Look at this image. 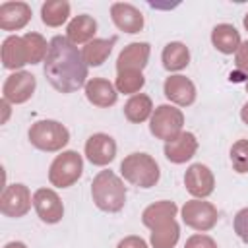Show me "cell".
I'll list each match as a JSON object with an SVG mask.
<instances>
[{
    "label": "cell",
    "mask_w": 248,
    "mask_h": 248,
    "mask_svg": "<svg viewBox=\"0 0 248 248\" xmlns=\"http://www.w3.org/2000/svg\"><path fill=\"white\" fill-rule=\"evenodd\" d=\"M43 72L48 83L60 93H74L85 87L87 79V64L81 56V50L66 37L56 35L50 39L48 54L43 62Z\"/></svg>",
    "instance_id": "obj_1"
},
{
    "label": "cell",
    "mask_w": 248,
    "mask_h": 248,
    "mask_svg": "<svg viewBox=\"0 0 248 248\" xmlns=\"http://www.w3.org/2000/svg\"><path fill=\"white\" fill-rule=\"evenodd\" d=\"M176 203L170 200H161L147 205L141 213V223L151 231L153 248H174L180 238V227L174 221Z\"/></svg>",
    "instance_id": "obj_2"
},
{
    "label": "cell",
    "mask_w": 248,
    "mask_h": 248,
    "mask_svg": "<svg viewBox=\"0 0 248 248\" xmlns=\"http://www.w3.org/2000/svg\"><path fill=\"white\" fill-rule=\"evenodd\" d=\"M93 203L107 213H118L126 203V186L112 170H101L91 182Z\"/></svg>",
    "instance_id": "obj_3"
},
{
    "label": "cell",
    "mask_w": 248,
    "mask_h": 248,
    "mask_svg": "<svg viewBox=\"0 0 248 248\" xmlns=\"http://www.w3.org/2000/svg\"><path fill=\"white\" fill-rule=\"evenodd\" d=\"M120 174L138 188H153L161 178L159 165L149 153L126 155L120 163Z\"/></svg>",
    "instance_id": "obj_4"
},
{
    "label": "cell",
    "mask_w": 248,
    "mask_h": 248,
    "mask_svg": "<svg viewBox=\"0 0 248 248\" xmlns=\"http://www.w3.org/2000/svg\"><path fill=\"white\" fill-rule=\"evenodd\" d=\"M29 141L41 151H60L70 141L68 128L58 120H37L29 128Z\"/></svg>",
    "instance_id": "obj_5"
},
{
    "label": "cell",
    "mask_w": 248,
    "mask_h": 248,
    "mask_svg": "<svg viewBox=\"0 0 248 248\" xmlns=\"http://www.w3.org/2000/svg\"><path fill=\"white\" fill-rule=\"evenodd\" d=\"M83 172V159L78 151H62L54 157L48 169V180L56 188H70L79 180Z\"/></svg>",
    "instance_id": "obj_6"
},
{
    "label": "cell",
    "mask_w": 248,
    "mask_h": 248,
    "mask_svg": "<svg viewBox=\"0 0 248 248\" xmlns=\"http://www.w3.org/2000/svg\"><path fill=\"white\" fill-rule=\"evenodd\" d=\"M182 126H184V114L180 108L172 105H159L149 118V132L157 140H163L165 143L174 140L178 134H182Z\"/></svg>",
    "instance_id": "obj_7"
},
{
    "label": "cell",
    "mask_w": 248,
    "mask_h": 248,
    "mask_svg": "<svg viewBox=\"0 0 248 248\" xmlns=\"http://www.w3.org/2000/svg\"><path fill=\"white\" fill-rule=\"evenodd\" d=\"M182 213V221L194 229V231H211L215 225H217V219H219V213H217V207L211 203V202H205V200H190L182 205L180 209Z\"/></svg>",
    "instance_id": "obj_8"
},
{
    "label": "cell",
    "mask_w": 248,
    "mask_h": 248,
    "mask_svg": "<svg viewBox=\"0 0 248 248\" xmlns=\"http://www.w3.org/2000/svg\"><path fill=\"white\" fill-rule=\"evenodd\" d=\"M37 87V79L33 74L29 72H14L6 78L4 87H2V99H6L12 105H21L25 101H29L35 93Z\"/></svg>",
    "instance_id": "obj_9"
},
{
    "label": "cell",
    "mask_w": 248,
    "mask_h": 248,
    "mask_svg": "<svg viewBox=\"0 0 248 248\" xmlns=\"http://www.w3.org/2000/svg\"><path fill=\"white\" fill-rule=\"evenodd\" d=\"M31 192L25 184H10L0 196V213L6 217H23L31 209Z\"/></svg>",
    "instance_id": "obj_10"
},
{
    "label": "cell",
    "mask_w": 248,
    "mask_h": 248,
    "mask_svg": "<svg viewBox=\"0 0 248 248\" xmlns=\"http://www.w3.org/2000/svg\"><path fill=\"white\" fill-rule=\"evenodd\" d=\"M184 186H186V190L194 198L203 200V198L213 194V190H215V176H213V172H211V169L207 165L194 163V165H190L186 169Z\"/></svg>",
    "instance_id": "obj_11"
},
{
    "label": "cell",
    "mask_w": 248,
    "mask_h": 248,
    "mask_svg": "<svg viewBox=\"0 0 248 248\" xmlns=\"http://www.w3.org/2000/svg\"><path fill=\"white\" fill-rule=\"evenodd\" d=\"M33 207L39 219L46 225H54L64 217V205L60 196L50 188H39L33 194Z\"/></svg>",
    "instance_id": "obj_12"
},
{
    "label": "cell",
    "mask_w": 248,
    "mask_h": 248,
    "mask_svg": "<svg viewBox=\"0 0 248 248\" xmlns=\"http://www.w3.org/2000/svg\"><path fill=\"white\" fill-rule=\"evenodd\" d=\"M85 157L91 165L105 167L116 157V141L108 134H93L85 141Z\"/></svg>",
    "instance_id": "obj_13"
},
{
    "label": "cell",
    "mask_w": 248,
    "mask_h": 248,
    "mask_svg": "<svg viewBox=\"0 0 248 248\" xmlns=\"http://www.w3.org/2000/svg\"><path fill=\"white\" fill-rule=\"evenodd\" d=\"M110 17L114 25L124 33H140L143 29V16L141 12L128 4V2H114L110 6Z\"/></svg>",
    "instance_id": "obj_14"
},
{
    "label": "cell",
    "mask_w": 248,
    "mask_h": 248,
    "mask_svg": "<svg viewBox=\"0 0 248 248\" xmlns=\"http://www.w3.org/2000/svg\"><path fill=\"white\" fill-rule=\"evenodd\" d=\"M165 97L178 105V107H190L196 101V85L186 76H169L163 85Z\"/></svg>",
    "instance_id": "obj_15"
},
{
    "label": "cell",
    "mask_w": 248,
    "mask_h": 248,
    "mask_svg": "<svg viewBox=\"0 0 248 248\" xmlns=\"http://www.w3.org/2000/svg\"><path fill=\"white\" fill-rule=\"evenodd\" d=\"M196 151H198V140L192 132H182L174 140L165 143V157L174 165H182L190 161L196 155Z\"/></svg>",
    "instance_id": "obj_16"
},
{
    "label": "cell",
    "mask_w": 248,
    "mask_h": 248,
    "mask_svg": "<svg viewBox=\"0 0 248 248\" xmlns=\"http://www.w3.org/2000/svg\"><path fill=\"white\" fill-rule=\"evenodd\" d=\"M31 19V8L25 2H4L0 6V29L17 31Z\"/></svg>",
    "instance_id": "obj_17"
},
{
    "label": "cell",
    "mask_w": 248,
    "mask_h": 248,
    "mask_svg": "<svg viewBox=\"0 0 248 248\" xmlns=\"http://www.w3.org/2000/svg\"><path fill=\"white\" fill-rule=\"evenodd\" d=\"M85 97L93 107L99 108H108L116 103L118 99V91L116 87L105 79V78H93L85 83Z\"/></svg>",
    "instance_id": "obj_18"
},
{
    "label": "cell",
    "mask_w": 248,
    "mask_h": 248,
    "mask_svg": "<svg viewBox=\"0 0 248 248\" xmlns=\"http://www.w3.org/2000/svg\"><path fill=\"white\" fill-rule=\"evenodd\" d=\"M149 52H151L149 43H130L128 46H124L120 50L118 60H116V70L118 72H122V70L143 72V68L147 66V60H149Z\"/></svg>",
    "instance_id": "obj_19"
},
{
    "label": "cell",
    "mask_w": 248,
    "mask_h": 248,
    "mask_svg": "<svg viewBox=\"0 0 248 248\" xmlns=\"http://www.w3.org/2000/svg\"><path fill=\"white\" fill-rule=\"evenodd\" d=\"M2 64H4L6 70H19L25 64H29V56H27L23 37L10 35V37L4 39V43H2Z\"/></svg>",
    "instance_id": "obj_20"
},
{
    "label": "cell",
    "mask_w": 248,
    "mask_h": 248,
    "mask_svg": "<svg viewBox=\"0 0 248 248\" xmlns=\"http://www.w3.org/2000/svg\"><path fill=\"white\" fill-rule=\"evenodd\" d=\"M95 33H97V21L87 14L76 16L66 27V39L70 43H74L76 46L81 43H85V45L91 43L95 39Z\"/></svg>",
    "instance_id": "obj_21"
},
{
    "label": "cell",
    "mask_w": 248,
    "mask_h": 248,
    "mask_svg": "<svg viewBox=\"0 0 248 248\" xmlns=\"http://www.w3.org/2000/svg\"><path fill=\"white\" fill-rule=\"evenodd\" d=\"M211 43H213V46L221 54H232L242 45L240 33L231 23H219V25H215L213 31H211Z\"/></svg>",
    "instance_id": "obj_22"
},
{
    "label": "cell",
    "mask_w": 248,
    "mask_h": 248,
    "mask_svg": "<svg viewBox=\"0 0 248 248\" xmlns=\"http://www.w3.org/2000/svg\"><path fill=\"white\" fill-rule=\"evenodd\" d=\"M151 114H153V103H151V97L145 93L132 95L124 105V116L132 124H141L147 118H151Z\"/></svg>",
    "instance_id": "obj_23"
},
{
    "label": "cell",
    "mask_w": 248,
    "mask_h": 248,
    "mask_svg": "<svg viewBox=\"0 0 248 248\" xmlns=\"http://www.w3.org/2000/svg\"><path fill=\"white\" fill-rule=\"evenodd\" d=\"M161 60H163V66L165 70L169 72H178L182 68H186L190 64V50L184 43H178V41H172L169 43L165 48H163V54H161Z\"/></svg>",
    "instance_id": "obj_24"
},
{
    "label": "cell",
    "mask_w": 248,
    "mask_h": 248,
    "mask_svg": "<svg viewBox=\"0 0 248 248\" xmlns=\"http://www.w3.org/2000/svg\"><path fill=\"white\" fill-rule=\"evenodd\" d=\"M114 43H116V37H110V39H93L91 43H87L83 46V50H81V56H83L85 64L87 66H101L108 58Z\"/></svg>",
    "instance_id": "obj_25"
},
{
    "label": "cell",
    "mask_w": 248,
    "mask_h": 248,
    "mask_svg": "<svg viewBox=\"0 0 248 248\" xmlns=\"http://www.w3.org/2000/svg\"><path fill=\"white\" fill-rule=\"evenodd\" d=\"M70 16V4L66 0H48L41 6V19L48 27H60Z\"/></svg>",
    "instance_id": "obj_26"
},
{
    "label": "cell",
    "mask_w": 248,
    "mask_h": 248,
    "mask_svg": "<svg viewBox=\"0 0 248 248\" xmlns=\"http://www.w3.org/2000/svg\"><path fill=\"white\" fill-rule=\"evenodd\" d=\"M25 41V48H27V56H29V64H39L45 62L46 54H48V45L46 39L41 33H25L23 35Z\"/></svg>",
    "instance_id": "obj_27"
},
{
    "label": "cell",
    "mask_w": 248,
    "mask_h": 248,
    "mask_svg": "<svg viewBox=\"0 0 248 248\" xmlns=\"http://www.w3.org/2000/svg\"><path fill=\"white\" fill-rule=\"evenodd\" d=\"M143 85H145V78H143V72H140V70H122V72H118L116 83H114L116 91L128 93V95H136Z\"/></svg>",
    "instance_id": "obj_28"
},
{
    "label": "cell",
    "mask_w": 248,
    "mask_h": 248,
    "mask_svg": "<svg viewBox=\"0 0 248 248\" xmlns=\"http://www.w3.org/2000/svg\"><path fill=\"white\" fill-rule=\"evenodd\" d=\"M231 163L234 172L246 174L248 172V140H238L231 147Z\"/></svg>",
    "instance_id": "obj_29"
},
{
    "label": "cell",
    "mask_w": 248,
    "mask_h": 248,
    "mask_svg": "<svg viewBox=\"0 0 248 248\" xmlns=\"http://www.w3.org/2000/svg\"><path fill=\"white\" fill-rule=\"evenodd\" d=\"M232 227H234L236 236H238L242 242L248 244V207L240 209V211L234 215V223H232Z\"/></svg>",
    "instance_id": "obj_30"
},
{
    "label": "cell",
    "mask_w": 248,
    "mask_h": 248,
    "mask_svg": "<svg viewBox=\"0 0 248 248\" xmlns=\"http://www.w3.org/2000/svg\"><path fill=\"white\" fill-rule=\"evenodd\" d=\"M184 248H217V242L209 236V234H192Z\"/></svg>",
    "instance_id": "obj_31"
},
{
    "label": "cell",
    "mask_w": 248,
    "mask_h": 248,
    "mask_svg": "<svg viewBox=\"0 0 248 248\" xmlns=\"http://www.w3.org/2000/svg\"><path fill=\"white\" fill-rule=\"evenodd\" d=\"M234 64H236V68H238L242 74L248 76V41H244V43L238 46V50H236V54H234Z\"/></svg>",
    "instance_id": "obj_32"
},
{
    "label": "cell",
    "mask_w": 248,
    "mask_h": 248,
    "mask_svg": "<svg viewBox=\"0 0 248 248\" xmlns=\"http://www.w3.org/2000/svg\"><path fill=\"white\" fill-rule=\"evenodd\" d=\"M116 248H147V242L141 238V236H136V234H130L126 238H122L118 242Z\"/></svg>",
    "instance_id": "obj_33"
},
{
    "label": "cell",
    "mask_w": 248,
    "mask_h": 248,
    "mask_svg": "<svg viewBox=\"0 0 248 248\" xmlns=\"http://www.w3.org/2000/svg\"><path fill=\"white\" fill-rule=\"evenodd\" d=\"M240 118H242V122H244V124H248V103L240 108Z\"/></svg>",
    "instance_id": "obj_34"
},
{
    "label": "cell",
    "mask_w": 248,
    "mask_h": 248,
    "mask_svg": "<svg viewBox=\"0 0 248 248\" xmlns=\"http://www.w3.org/2000/svg\"><path fill=\"white\" fill-rule=\"evenodd\" d=\"M4 248H27L23 242H19V240H16V242H8Z\"/></svg>",
    "instance_id": "obj_35"
},
{
    "label": "cell",
    "mask_w": 248,
    "mask_h": 248,
    "mask_svg": "<svg viewBox=\"0 0 248 248\" xmlns=\"http://www.w3.org/2000/svg\"><path fill=\"white\" fill-rule=\"evenodd\" d=\"M244 27H246V31H248V14L244 16Z\"/></svg>",
    "instance_id": "obj_36"
},
{
    "label": "cell",
    "mask_w": 248,
    "mask_h": 248,
    "mask_svg": "<svg viewBox=\"0 0 248 248\" xmlns=\"http://www.w3.org/2000/svg\"><path fill=\"white\" fill-rule=\"evenodd\" d=\"M246 93H248V79H246Z\"/></svg>",
    "instance_id": "obj_37"
}]
</instances>
